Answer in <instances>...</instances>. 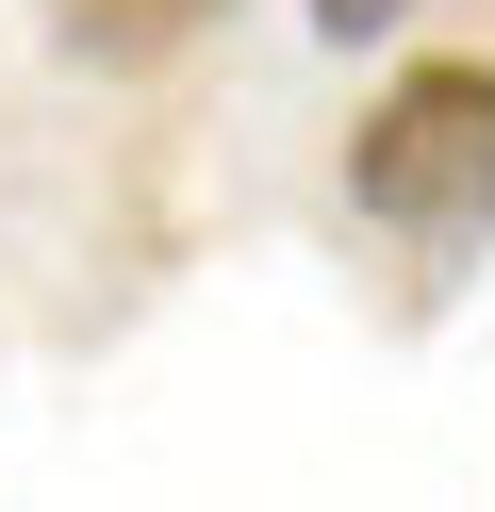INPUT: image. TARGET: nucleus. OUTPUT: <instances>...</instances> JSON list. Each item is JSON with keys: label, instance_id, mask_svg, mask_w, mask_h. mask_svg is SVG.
<instances>
[{"label": "nucleus", "instance_id": "f257e3e1", "mask_svg": "<svg viewBox=\"0 0 495 512\" xmlns=\"http://www.w3.org/2000/svg\"><path fill=\"white\" fill-rule=\"evenodd\" d=\"M347 215L396 248H495V50H413L347 116Z\"/></svg>", "mask_w": 495, "mask_h": 512}, {"label": "nucleus", "instance_id": "7ed1b4c3", "mask_svg": "<svg viewBox=\"0 0 495 512\" xmlns=\"http://www.w3.org/2000/svg\"><path fill=\"white\" fill-rule=\"evenodd\" d=\"M297 17H314V34H330V50H380V34H396V17H413V0H297Z\"/></svg>", "mask_w": 495, "mask_h": 512}, {"label": "nucleus", "instance_id": "f03ea898", "mask_svg": "<svg viewBox=\"0 0 495 512\" xmlns=\"http://www.w3.org/2000/svg\"><path fill=\"white\" fill-rule=\"evenodd\" d=\"M215 0H50V50L66 67H165Z\"/></svg>", "mask_w": 495, "mask_h": 512}]
</instances>
